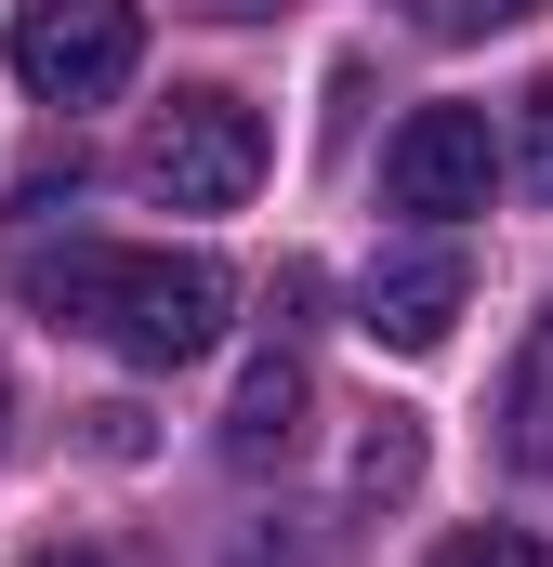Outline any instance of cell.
<instances>
[{
	"instance_id": "cell-1",
	"label": "cell",
	"mask_w": 553,
	"mask_h": 567,
	"mask_svg": "<svg viewBox=\"0 0 553 567\" xmlns=\"http://www.w3.org/2000/svg\"><path fill=\"white\" fill-rule=\"evenodd\" d=\"M13 290L53 317V330H93V343H119L133 370H185V357H211L225 343V265L211 251H119V238H40Z\"/></svg>"
},
{
	"instance_id": "cell-2",
	"label": "cell",
	"mask_w": 553,
	"mask_h": 567,
	"mask_svg": "<svg viewBox=\"0 0 553 567\" xmlns=\"http://www.w3.org/2000/svg\"><path fill=\"white\" fill-rule=\"evenodd\" d=\"M264 158H276L264 106H238V93H171V106L145 120V145H133V185L158 212H238V198L264 185Z\"/></svg>"
},
{
	"instance_id": "cell-3",
	"label": "cell",
	"mask_w": 553,
	"mask_h": 567,
	"mask_svg": "<svg viewBox=\"0 0 553 567\" xmlns=\"http://www.w3.org/2000/svg\"><path fill=\"white\" fill-rule=\"evenodd\" d=\"M145 66V13L133 0H27L13 13V80L40 106H106Z\"/></svg>"
},
{
	"instance_id": "cell-4",
	"label": "cell",
	"mask_w": 553,
	"mask_h": 567,
	"mask_svg": "<svg viewBox=\"0 0 553 567\" xmlns=\"http://www.w3.org/2000/svg\"><path fill=\"white\" fill-rule=\"evenodd\" d=\"M383 198L421 212V225L488 212V198H501V133H488V106H409L396 145H383Z\"/></svg>"
},
{
	"instance_id": "cell-5",
	"label": "cell",
	"mask_w": 553,
	"mask_h": 567,
	"mask_svg": "<svg viewBox=\"0 0 553 567\" xmlns=\"http://www.w3.org/2000/svg\"><path fill=\"white\" fill-rule=\"evenodd\" d=\"M461 303H474L461 238H421V251H383V265L356 278V330H369L383 357H435V343L461 330Z\"/></svg>"
},
{
	"instance_id": "cell-6",
	"label": "cell",
	"mask_w": 553,
	"mask_h": 567,
	"mask_svg": "<svg viewBox=\"0 0 553 567\" xmlns=\"http://www.w3.org/2000/svg\"><path fill=\"white\" fill-rule=\"evenodd\" d=\"M303 410H316V383H303V357H251L238 370V410H225V462H290L303 449Z\"/></svg>"
},
{
	"instance_id": "cell-7",
	"label": "cell",
	"mask_w": 553,
	"mask_h": 567,
	"mask_svg": "<svg viewBox=\"0 0 553 567\" xmlns=\"http://www.w3.org/2000/svg\"><path fill=\"white\" fill-rule=\"evenodd\" d=\"M514 462L553 475V317L528 330V370H514Z\"/></svg>"
},
{
	"instance_id": "cell-8",
	"label": "cell",
	"mask_w": 553,
	"mask_h": 567,
	"mask_svg": "<svg viewBox=\"0 0 553 567\" xmlns=\"http://www.w3.org/2000/svg\"><path fill=\"white\" fill-rule=\"evenodd\" d=\"M356 488H369V502H396V488H421V423H409V410H383V423L356 435Z\"/></svg>"
},
{
	"instance_id": "cell-9",
	"label": "cell",
	"mask_w": 553,
	"mask_h": 567,
	"mask_svg": "<svg viewBox=\"0 0 553 567\" xmlns=\"http://www.w3.org/2000/svg\"><path fill=\"white\" fill-rule=\"evenodd\" d=\"M501 172H514L528 198H553V80L514 93V145H501Z\"/></svg>"
},
{
	"instance_id": "cell-10",
	"label": "cell",
	"mask_w": 553,
	"mask_h": 567,
	"mask_svg": "<svg viewBox=\"0 0 553 567\" xmlns=\"http://www.w3.org/2000/svg\"><path fill=\"white\" fill-rule=\"evenodd\" d=\"M396 13H409L421 40H488V27H528L541 0H396Z\"/></svg>"
},
{
	"instance_id": "cell-11",
	"label": "cell",
	"mask_w": 553,
	"mask_h": 567,
	"mask_svg": "<svg viewBox=\"0 0 553 567\" xmlns=\"http://www.w3.org/2000/svg\"><path fill=\"white\" fill-rule=\"evenodd\" d=\"M435 567H541V542H528V528H448Z\"/></svg>"
},
{
	"instance_id": "cell-12",
	"label": "cell",
	"mask_w": 553,
	"mask_h": 567,
	"mask_svg": "<svg viewBox=\"0 0 553 567\" xmlns=\"http://www.w3.org/2000/svg\"><path fill=\"white\" fill-rule=\"evenodd\" d=\"M27 567H106V555H93V542H53V555H27Z\"/></svg>"
},
{
	"instance_id": "cell-13",
	"label": "cell",
	"mask_w": 553,
	"mask_h": 567,
	"mask_svg": "<svg viewBox=\"0 0 553 567\" xmlns=\"http://www.w3.org/2000/svg\"><path fill=\"white\" fill-rule=\"evenodd\" d=\"M198 13H276V0H198Z\"/></svg>"
},
{
	"instance_id": "cell-14",
	"label": "cell",
	"mask_w": 553,
	"mask_h": 567,
	"mask_svg": "<svg viewBox=\"0 0 553 567\" xmlns=\"http://www.w3.org/2000/svg\"><path fill=\"white\" fill-rule=\"evenodd\" d=\"M0 435H13V383H0Z\"/></svg>"
}]
</instances>
